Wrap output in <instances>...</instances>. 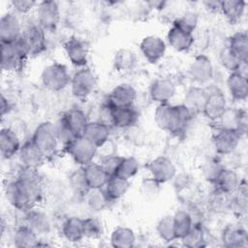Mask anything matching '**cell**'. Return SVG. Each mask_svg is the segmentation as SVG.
<instances>
[{
  "label": "cell",
  "mask_w": 248,
  "mask_h": 248,
  "mask_svg": "<svg viewBox=\"0 0 248 248\" xmlns=\"http://www.w3.org/2000/svg\"><path fill=\"white\" fill-rule=\"evenodd\" d=\"M193 115L183 104H161L155 108L154 122L159 129L178 135L186 129Z\"/></svg>",
  "instance_id": "obj_1"
},
{
  "label": "cell",
  "mask_w": 248,
  "mask_h": 248,
  "mask_svg": "<svg viewBox=\"0 0 248 248\" xmlns=\"http://www.w3.org/2000/svg\"><path fill=\"white\" fill-rule=\"evenodd\" d=\"M71 78L68 67L56 61L46 65L40 75L43 86L51 92H60L70 86Z\"/></svg>",
  "instance_id": "obj_2"
},
{
  "label": "cell",
  "mask_w": 248,
  "mask_h": 248,
  "mask_svg": "<svg viewBox=\"0 0 248 248\" xmlns=\"http://www.w3.org/2000/svg\"><path fill=\"white\" fill-rule=\"evenodd\" d=\"M5 196L9 203L19 211L25 212L38 204L35 197L18 178H15L5 186Z\"/></svg>",
  "instance_id": "obj_3"
},
{
  "label": "cell",
  "mask_w": 248,
  "mask_h": 248,
  "mask_svg": "<svg viewBox=\"0 0 248 248\" xmlns=\"http://www.w3.org/2000/svg\"><path fill=\"white\" fill-rule=\"evenodd\" d=\"M97 84L98 78L95 72L89 66H85L77 69L72 75L70 88L72 94L77 99L84 100L92 95Z\"/></svg>",
  "instance_id": "obj_4"
},
{
  "label": "cell",
  "mask_w": 248,
  "mask_h": 248,
  "mask_svg": "<svg viewBox=\"0 0 248 248\" xmlns=\"http://www.w3.org/2000/svg\"><path fill=\"white\" fill-rule=\"evenodd\" d=\"M30 139L46 157L53 155L60 145L54 123L50 121H43L38 124Z\"/></svg>",
  "instance_id": "obj_5"
},
{
  "label": "cell",
  "mask_w": 248,
  "mask_h": 248,
  "mask_svg": "<svg viewBox=\"0 0 248 248\" xmlns=\"http://www.w3.org/2000/svg\"><path fill=\"white\" fill-rule=\"evenodd\" d=\"M65 150L73 162L79 166V168L94 162L98 155V147L82 135L77 137L65 147Z\"/></svg>",
  "instance_id": "obj_6"
},
{
  "label": "cell",
  "mask_w": 248,
  "mask_h": 248,
  "mask_svg": "<svg viewBox=\"0 0 248 248\" xmlns=\"http://www.w3.org/2000/svg\"><path fill=\"white\" fill-rule=\"evenodd\" d=\"M20 41L1 43V68L5 73L19 71L28 58Z\"/></svg>",
  "instance_id": "obj_7"
},
{
  "label": "cell",
  "mask_w": 248,
  "mask_h": 248,
  "mask_svg": "<svg viewBox=\"0 0 248 248\" xmlns=\"http://www.w3.org/2000/svg\"><path fill=\"white\" fill-rule=\"evenodd\" d=\"M28 56H37L46 49V32L36 22L25 28L19 39Z\"/></svg>",
  "instance_id": "obj_8"
},
{
  "label": "cell",
  "mask_w": 248,
  "mask_h": 248,
  "mask_svg": "<svg viewBox=\"0 0 248 248\" xmlns=\"http://www.w3.org/2000/svg\"><path fill=\"white\" fill-rule=\"evenodd\" d=\"M36 23L40 25L46 32H53L56 30L61 19V11L56 1H41L35 9Z\"/></svg>",
  "instance_id": "obj_9"
},
{
  "label": "cell",
  "mask_w": 248,
  "mask_h": 248,
  "mask_svg": "<svg viewBox=\"0 0 248 248\" xmlns=\"http://www.w3.org/2000/svg\"><path fill=\"white\" fill-rule=\"evenodd\" d=\"M188 76L195 85L205 86L214 78V66L205 54L196 55L189 64Z\"/></svg>",
  "instance_id": "obj_10"
},
{
  "label": "cell",
  "mask_w": 248,
  "mask_h": 248,
  "mask_svg": "<svg viewBox=\"0 0 248 248\" xmlns=\"http://www.w3.org/2000/svg\"><path fill=\"white\" fill-rule=\"evenodd\" d=\"M147 171L149 174L148 177L159 184H164L173 179L177 173V169L170 158L165 155H159L148 163Z\"/></svg>",
  "instance_id": "obj_11"
},
{
  "label": "cell",
  "mask_w": 248,
  "mask_h": 248,
  "mask_svg": "<svg viewBox=\"0 0 248 248\" xmlns=\"http://www.w3.org/2000/svg\"><path fill=\"white\" fill-rule=\"evenodd\" d=\"M139 48L140 54L147 62L156 64L166 55L167 43L158 35H147L140 42Z\"/></svg>",
  "instance_id": "obj_12"
},
{
  "label": "cell",
  "mask_w": 248,
  "mask_h": 248,
  "mask_svg": "<svg viewBox=\"0 0 248 248\" xmlns=\"http://www.w3.org/2000/svg\"><path fill=\"white\" fill-rule=\"evenodd\" d=\"M64 52L68 61L77 69L88 66L89 49L85 42L78 37H71L64 43Z\"/></svg>",
  "instance_id": "obj_13"
},
{
  "label": "cell",
  "mask_w": 248,
  "mask_h": 248,
  "mask_svg": "<svg viewBox=\"0 0 248 248\" xmlns=\"http://www.w3.org/2000/svg\"><path fill=\"white\" fill-rule=\"evenodd\" d=\"M241 137L236 131L217 128L212 138V143L216 153L222 156L233 154L239 145Z\"/></svg>",
  "instance_id": "obj_14"
},
{
  "label": "cell",
  "mask_w": 248,
  "mask_h": 248,
  "mask_svg": "<svg viewBox=\"0 0 248 248\" xmlns=\"http://www.w3.org/2000/svg\"><path fill=\"white\" fill-rule=\"evenodd\" d=\"M176 84L169 78H158L149 86L150 99L158 104H170L176 94Z\"/></svg>",
  "instance_id": "obj_15"
},
{
  "label": "cell",
  "mask_w": 248,
  "mask_h": 248,
  "mask_svg": "<svg viewBox=\"0 0 248 248\" xmlns=\"http://www.w3.org/2000/svg\"><path fill=\"white\" fill-rule=\"evenodd\" d=\"M23 27L18 16L12 12H8L1 16L0 19V40L1 43L17 42L22 35Z\"/></svg>",
  "instance_id": "obj_16"
},
{
  "label": "cell",
  "mask_w": 248,
  "mask_h": 248,
  "mask_svg": "<svg viewBox=\"0 0 248 248\" xmlns=\"http://www.w3.org/2000/svg\"><path fill=\"white\" fill-rule=\"evenodd\" d=\"M24 213V223L32 231H34L40 237L48 234L51 232V220L49 216L43 209L38 208L37 205L26 210Z\"/></svg>",
  "instance_id": "obj_17"
},
{
  "label": "cell",
  "mask_w": 248,
  "mask_h": 248,
  "mask_svg": "<svg viewBox=\"0 0 248 248\" xmlns=\"http://www.w3.org/2000/svg\"><path fill=\"white\" fill-rule=\"evenodd\" d=\"M208 98L202 114L210 121L216 122L229 108L225 94L219 88L208 89Z\"/></svg>",
  "instance_id": "obj_18"
},
{
  "label": "cell",
  "mask_w": 248,
  "mask_h": 248,
  "mask_svg": "<svg viewBox=\"0 0 248 248\" xmlns=\"http://www.w3.org/2000/svg\"><path fill=\"white\" fill-rule=\"evenodd\" d=\"M138 98V92L136 88L130 83L117 84L108 94L107 103L112 108L131 107L134 106Z\"/></svg>",
  "instance_id": "obj_19"
},
{
  "label": "cell",
  "mask_w": 248,
  "mask_h": 248,
  "mask_svg": "<svg viewBox=\"0 0 248 248\" xmlns=\"http://www.w3.org/2000/svg\"><path fill=\"white\" fill-rule=\"evenodd\" d=\"M215 123L216 128L236 131L242 136L246 132V113L238 108H228Z\"/></svg>",
  "instance_id": "obj_20"
},
{
  "label": "cell",
  "mask_w": 248,
  "mask_h": 248,
  "mask_svg": "<svg viewBox=\"0 0 248 248\" xmlns=\"http://www.w3.org/2000/svg\"><path fill=\"white\" fill-rule=\"evenodd\" d=\"M166 43L177 52H187L193 47L195 44V37L193 33L171 25L167 33Z\"/></svg>",
  "instance_id": "obj_21"
},
{
  "label": "cell",
  "mask_w": 248,
  "mask_h": 248,
  "mask_svg": "<svg viewBox=\"0 0 248 248\" xmlns=\"http://www.w3.org/2000/svg\"><path fill=\"white\" fill-rule=\"evenodd\" d=\"M208 98V90L205 86L192 85L189 87L183 99V105L193 113H202Z\"/></svg>",
  "instance_id": "obj_22"
},
{
  "label": "cell",
  "mask_w": 248,
  "mask_h": 248,
  "mask_svg": "<svg viewBox=\"0 0 248 248\" xmlns=\"http://www.w3.org/2000/svg\"><path fill=\"white\" fill-rule=\"evenodd\" d=\"M228 92L232 99L237 102H244L248 97L247 74L239 71L229 73L226 80Z\"/></svg>",
  "instance_id": "obj_23"
},
{
  "label": "cell",
  "mask_w": 248,
  "mask_h": 248,
  "mask_svg": "<svg viewBox=\"0 0 248 248\" xmlns=\"http://www.w3.org/2000/svg\"><path fill=\"white\" fill-rule=\"evenodd\" d=\"M22 142L17 133L10 128L3 127L0 132V153L3 159H12L17 156Z\"/></svg>",
  "instance_id": "obj_24"
},
{
  "label": "cell",
  "mask_w": 248,
  "mask_h": 248,
  "mask_svg": "<svg viewBox=\"0 0 248 248\" xmlns=\"http://www.w3.org/2000/svg\"><path fill=\"white\" fill-rule=\"evenodd\" d=\"M17 157L22 167L34 169H39L46 158V155L35 145L31 139L25 140L21 144Z\"/></svg>",
  "instance_id": "obj_25"
},
{
  "label": "cell",
  "mask_w": 248,
  "mask_h": 248,
  "mask_svg": "<svg viewBox=\"0 0 248 248\" xmlns=\"http://www.w3.org/2000/svg\"><path fill=\"white\" fill-rule=\"evenodd\" d=\"M81 170L88 189H103L109 178L102 165L95 161L82 167Z\"/></svg>",
  "instance_id": "obj_26"
},
{
  "label": "cell",
  "mask_w": 248,
  "mask_h": 248,
  "mask_svg": "<svg viewBox=\"0 0 248 248\" xmlns=\"http://www.w3.org/2000/svg\"><path fill=\"white\" fill-rule=\"evenodd\" d=\"M240 182L241 179L237 171L232 168L225 167L213 185L215 186L217 192L220 194L232 195L237 190Z\"/></svg>",
  "instance_id": "obj_27"
},
{
  "label": "cell",
  "mask_w": 248,
  "mask_h": 248,
  "mask_svg": "<svg viewBox=\"0 0 248 248\" xmlns=\"http://www.w3.org/2000/svg\"><path fill=\"white\" fill-rule=\"evenodd\" d=\"M82 136L97 147H100L110 140V126L100 120L89 121L82 133Z\"/></svg>",
  "instance_id": "obj_28"
},
{
  "label": "cell",
  "mask_w": 248,
  "mask_h": 248,
  "mask_svg": "<svg viewBox=\"0 0 248 248\" xmlns=\"http://www.w3.org/2000/svg\"><path fill=\"white\" fill-rule=\"evenodd\" d=\"M139 114L135 106L111 107V126L118 129H128L136 124Z\"/></svg>",
  "instance_id": "obj_29"
},
{
  "label": "cell",
  "mask_w": 248,
  "mask_h": 248,
  "mask_svg": "<svg viewBox=\"0 0 248 248\" xmlns=\"http://www.w3.org/2000/svg\"><path fill=\"white\" fill-rule=\"evenodd\" d=\"M61 232L63 237L71 243H78L82 241L85 239L83 219L77 216L68 217L62 223Z\"/></svg>",
  "instance_id": "obj_30"
},
{
  "label": "cell",
  "mask_w": 248,
  "mask_h": 248,
  "mask_svg": "<svg viewBox=\"0 0 248 248\" xmlns=\"http://www.w3.org/2000/svg\"><path fill=\"white\" fill-rule=\"evenodd\" d=\"M221 241L224 246L230 248L246 247L248 243V235L242 227L229 225L222 232Z\"/></svg>",
  "instance_id": "obj_31"
},
{
  "label": "cell",
  "mask_w": 248,
  "mask_h": 248,
  "mask_svg": "<svg viewBox=\"0 0 248 248\" xmlns=\"http://www.w3.org/2000/svg\"><path fill=\"white\" fill-rule=\"evenodd\" d=\"M12 241L16 248L38 247L41 237L25 224L20 225L13 233Z\"/></svg>",
  "instance_id": "obj_32"
},
{
  "label": "cell",
  "mask_w": 248,
  "mask_h": 248,
  "mask_svg": "<svg viewBox=\"0 0 248 248\" xmlns=\"http://www.w3.org/2000/svg\"><path fill=\"white\" fill-rule=\"evenodd\" d=\"M136 241L134 230L124 226L114 228L109 235V244L114 248H131L136 245Z\"/></svg>",
  "instance_id": "obj_33"
},
{
  "label": "cell",
  "mask_w": 248,
  "mask_h": 248,
  "mask_svg": "<svg viewBox=\"0 0 248 248\" xmlns=\"http://www.w3.org/2000/svg\"><path fill=\"white\" fill-rule=\"evenodd\" d=\"M61 117L77 136L82 135L86 125L90 121L85 111L79 108H69L62 114Z\"/></svg>",
  "instance_id": "obj_34"
},
{
  "label": "cell",
  "mask_w": 248,
  "mask_h": 248,
  "mask_svg": "<svg viewBox=\"0 0 248 248\" xmlns=\"http://www.w3.org/2000/svg\"><path fill=\"white\" fill-rule=\"evenodd\" d=\"M129 188L130 180L124 179L118 175H111L103 189L111 202H116L127 194Z\"/></svg>",
  "instance_id": "obj_35"
},
{
  "label": "cell",
  "mask_w": 248,
  "mask_h": 248,
  "mask_svg": "<svg viewBox=\"0 0 248 248\" xmlns=\"http://www.w3.org/2000/svg\"><path fill=\"white\" fill-rule=\"evenodd\" d=\"M138 63V56L135 51L129 48H119L113 56L112 64L115 71L127 73L135 69Z\"/></svg>",
  "instance_id": "obj_36"
},
{
  "label": "cell",
  "mask_w": 248,
  "mask_h": 248,
  "mask_svg": "<svg viewBox=\"0 0 248 248\" xmlns=\"http://www.w3.org/2000/svg\"><path fill=\"white\" fill-rule=\"evenodd\" d=\"M227 46L240 61H248V36L245 31L233 33L230 37Z\"/></svg>",
  "instance_id": "obj_37"
},
{
  "label": "cell",
  "mask_w": 248,
  "mask_h": 248,
  "mask_svg": "<svg viewBox=\"0 0 248 248\" xmlns=\"http://www.w3.org/2000/svg\"><path fill=\"white\" fill-rule=\"evenodd\" d=\"M246 9V2L239 0L221 1L220 13L231 23H237L243 16Z\"/></svg>",
  "instance_id": "obj_38"
},
{
  "label": "cell",
  "mask_w": 248,
  "mask_h": 248,
  "mask_svg": "<svg viewBox=\"0 0 248 248\" xmlns=\"http://www.w3.org/2000/svg\"><path fill=\"white\" fill-rule=\"evenodd\" d=\"M173 225L177 240L184 237L195 225L192 214L186 209H177L173 214Z\"/></svg>",
  "instance_id": "obj_39"
},
{
  "label": "cell",
  "mask_w": 248,
  "mask_h": 248,
  "mask_svg": "<svg viewBox=\"0 0 248 248\" xmlns=\"http://www.w3.org/2000/svg\"><path fill=\"white\" fill-rule=\"evenodd\" d=\"M84 199L87 207L93 212L105 210L111 202L104 189H89L84 194Z\"/></svg>",
  "instance_id": "obj_40"
},
{
  "label": "cell",
  "mask_w": 248,
  "mask_h": 248,
  "mask_svg": "<svg viewBox=\"0 0 248 248\" xmlns=\"http://www.w3.org/2000/svg\"><path fill=\"white\" fill-rule=\"evenodd\" d=\"M184 247L188 248H201L206 246L207 238L206 232L200 224H196L190 230V232L181 239H179Z\"/></svg>",
  "instance_id": "obj_41"
},
{
  "label": "cell",
  "mask_w": 248,
  "mask_h": 248,
  "mask_svg": "<svg viewBox=\"0 0 248 248\" xmlns=\"http://www.w3.org/2000/svg\"><path fill=\"white\" fill-rule=\"evenodd\" d=\"M219 62L221 66L229 73L239 71L246 74L247 62L240 61L229 48L225 46L219 53Z\"/></svg>",
  "instance_id": "obj_42"
},
{
  "label": "cell",
  "mask_w": 248,
  "mask_h": 248,
  "mask_svg": "<svg viewBox=\"0 0 248 248\" xmlns=\"http://www.w3.org/2000/svg\"><path fill=\"white\" fill-rule=\"evenodd\" d=\"M140 170V163L133 156H122L114 175H118L124 179L131 180Z\"/></svg>",
  "instance_id": "obj_43"
},
{
  "label": "cell",
  "mask_w": 248,
  "mask_h": 248,
  "mask_svg": "<svg viewBox=\"0 0 248 248\" xmlns=\"http://www.w3.org/2000/svg\"><path fill=\"white\" fill-rule=\"evenodd\" d=\"M156 232L158 236L165 242H172L177 240L172 215H165L157 222Z\"/></svg>",
  "instance_id": "obj_44"
},
{
  "label": "cell",
  "mask_w": 248,
  "mask_h": 248,
  "mask_svg": "<svg viewBox=\"0 0 248 248\" xmlns=\"http://www.w3.org/2000/svg\"><path fill=\"white\" fill-rule=\"evenodd\" d=\"M84 235L85 238L91 240L100 239L105 233V227L103 222L97 217L83 218Z\"/></svg>",
  "instance_id": "obj_45"
},
{
  "label": "cell",
  "mask_w": 248,
  "mask_h": 248,
  "mask_svg": "<svg viewBox=\"0 0 248 248\" xmlns=\"http://www.w3.org/2000/svg\"><path fill=\"white\" fill-rule=\"evenodd\" d=\"M225 168V165L217 159H209L202 166V175L207 182L214 184L218 175Z\"/></svg>",
  "instance_id": "obj_46"
},
{
  "label": "cell",
  "mask_w": 248,
  "mask_h": 248,
  "mask_svg": "<svg viewBox=\"0 0 248 248\" xmlns=\"http://www.w3.org/2000/svg\"><path fill=\"white\" fill-rule=\"evenodd\" d=\"M172 25L177 26L178 28L184 31L194 34L198 26V16L194 12H185L173 20Z\"/></svg>",
  "instance_id": "obj_47"
},
{
  "label": "cell",
  "mask_w": 248,
  "mask_h": 248,
  "mask_svg": "<svg viewBox=\"0 0 248 248\" xmlns=\"http://www.w3.org/2000/svg\"><path fill=\"white\" fill-rule=\"evenodd\" d=\"M54 126H55V131L57 134L59 143H60V145H63L64 147H66L77 137H78L72 131V129L67 125V123L64 121V119L62 117H60L58 119V121L56 123H54Z\"/></svg>",
  "instance_id": "obj_48"
},
{
  "label": "cell",
  "mask_w": 248,
  "mask_h": 248,
  "mask_svg": "<svg viewBox=\"0 0 248 248\" xmlns=\"http://www.w3.org/2000/svg\"><path fill=\"white\" fill-rule=\"evenodd\" d=\"M11 8L16 15H27L36 9L38 2L31 0H14L10 2Z\"/></svg>",
  "instance_id": "obj_49"
},
{
  "label": "cell",
  "mask_w": 248,
  "mask_h": 248,
  "mask_svg": "<svg viewBox=\"0 0 248 248\" xmlns=\"http://www.w3.org/2000/svg\"><path fill=\"white\" fill-rule=\"evenodd\" d=\"M121 158H122V156H119L116 154L105 156V157H102L100 164L102 165L104 170L107 171V173L109 176H111V175L115 174Z\"/></svg>",
  "instance_id": "obj_50"
},
{
  "label": "cell",
  "mask_w": 248,
  "mask_h": 248,
  "mask_svg": "<svg viewBox=\"0 0 248 248\" xmlns=\"http://www.w3.org/2000/svg\"><path fill=\"white\" fill-rule=\"evenodd\" d=\"M70 184L72 186V188L79 193V194H82L84 196V194L89 190L86 183H85V180H84V177H83V174H82V170L81 168L78 170V171H76L74 172L71 176H70Z\"/></svg>",
  "instance_id": "obj_51"
},
{
  "label": "cell",
  "mask_w": 248,
  "mask_h": 248,
  "mask_svg": "<svg viewBox=\"0 0 248 248\" xmlns=\"http://www.w3.org/2000/svg\"><path fill=\"white\" fill-rule=\"evenodd\" d=\"M160 185H161V184L157 183L156 181H154V180L152 179L151 187H149V179L147 178V179H146L145 181H143V183H142V191H143V194L147 195L148 197H149V196H154V195L158 194Z\"/></svg>",
  "instance_id": "obj_52"
},
{
  "label": "cell",
  "mask_w": 248,
  "mask_h": 248,
  "mask_svg": "<svg viewBox=\"0 0 248 248\" xmlns=\"http://www.w3.org/2000/svg\"><path fill=\"white\" fill-rule=\"evenodd\" d=\"M173 182H174V187L177 190H182L185 187H188L190 185V177L187 174H175L173 177Z\"/></svg>",
  "instance_id": "obj_53"
},
{
  "label": "cell",
  "mask_w": 248,
  "mask_h": 248,
  "mask_svg": "<svg viewBox=\"0 0 248 248\" xmlns=\"http://www.w3.org/2000/svg\"><path fill=\"white\" fill-rule=\"evenodd\" d=\"M12 110V105L11 102L6 98L4 95L1 97V114L2 117H5L6 114H8Z\"/></svg>",
  "instance_id": "obj_54"
},
{
  "label": "cell",
  "mask_w": 248,
  "mask_h": 248,
  "mask_svg": "<svg viewBox=\"0 0 248 248\" xmlns=\"http://www.w3.org/2000/svg\"><path fill=\"white\" fill-rule=\"evenodd\" d=\"M203 6L210 12H219L221 9V1H204Z\"/></svg>",
  "instance_id": "obj_55"
},
{
  "label": "cell",
  "mask_w": 248,
  "mask_h": 248,
  "mask_svg": "<svg viewBox=\"0 0 248 248\" xmlns=\"http://www.w3.org/2000/svg\"><path fill=\"white\" fill-rule=\"evenodd\" d=\"M167 3L164 1H151V2H147V5L150 6V8H153L155 10H162L164 9L165 5Z\"/></svg>",
  "instance_id": "obj_56"
}]
</instances>
